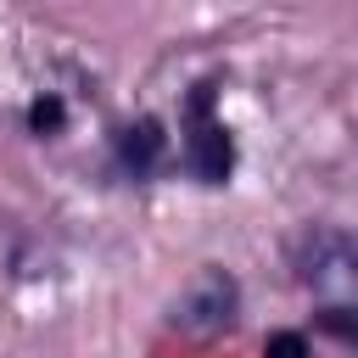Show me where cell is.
Returning <instances> with one entry per match:
<instances>
[{
    "label": "cell",
    "mask_w": 358,
    "mask_h": 358,
    "mask_svg": "<svg viewBox=\"0 0 358 358\" xmlns=\"http://www.w3.org/2000/svg\"><path fill=\"white\" fill-rule=\"evenodd\" d=\"M235 313H241V280L218 263H201L196 280L179 291V302L168 308V324L207 341V336H224L235 324Z\"/></svg>",
    "instance_id": "obj_1"
},
{
    "label": "cell",
    "mask_w": 358,
    "mask_h": 358,
    "mask_svg": "<svg viewBox=\"0 0 358 358\" xmlns=\"http://www.w3.org/2000/svg\"><path fill=\"white\" fill-rule=\"evenodd\" d=\"M185 168L201 185H224L235 173V140L213 117V84H196L185 95Z\"/></svg>",
    "instance_id": "obj_2"
},
{
    "label": "cell",
    "mask_w": 358,
    "mask_h": 358,
    "mask_svg": "<svg viewBox=\"0 0 358 358\" xmlns=\"http://www.w3.org/2000/svg\"><path fill=\"white\" fill-rule=\"evenodd\" d=\"M296 280L313 291H347L352 285V241L341 229H308L296 246Z\"/></svg>",
    "instance_id": "obj_3"
},
{
    "label": "cell",
    "mask_w": 358,
    "mask_h": 358,
    "mask_svg": "<svg viewBox=\"0 0 358 358\" xmlns=\"http://www.w3.org/2000/svg\"><path fill=\"white\" fill-rule=\"evenodd\" d=\"M112 151H117V168L129 179H151L168 157V134H162V117H134L112 134Z\"/></svg>",
    "instance_id": "obj_4"
},
{
    "label": "cell",
    "mask_w": 358,
    "mask_h": 358,
    "mask_svg": "<svg viewBox=\"0 0 358 358\" xmlns=\"http://www.w3.org/2000/svg\"><path fill=\"white\" fill-rule=\"evenodd\" d=\"M67 123V106H62V95H39L34 106H28V129L34 134H56Z\"/></svg>",
    "instance_id": "obj_5"
},
{
    "label": "cell",
    "mask_w": 358,
    "mask_h": 358,
    "mask_svg": "<svg viewBox=\"0 0 358 358\" xmlns=\"http://www.w3.org/2000/svg\"><path fill=\"white\" fill-rule=\"evenodd\" d=\"M313 319H319V324H324L336 341H358V313H352L347 302H330V308H319Z\"/></svg>",
    "instance_id": "obj_6"
},
{
    "label": "cell",
    "mask_w": 358,
    "mask_h": 358,
    "mask_svg": "<svg viewBox=\"0 0 358 358\" xmlns=\"http://www.w3.org/2000/svg\"><path fill=\"white\" fill-rule=\"evenodd\" d=\"M263 358H313V347H308V336H302V330H268Z\"/></svg>",
    "instance_id": "obj_7"
}]
</instances>
